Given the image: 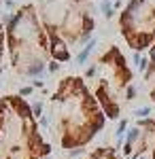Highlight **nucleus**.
Returning <instances> with one entry per match:
<instances>
[{
  "mask_svg": "<svg viewBox=\"0 0 155 159\" xmlns=\"http://www.w3.org/2000/svg\"><path fill=\"white\" fill-rule=\"evenodd\" d=\"M153 159H155V148H153Z\"/></svg>",
  "mask_w": 155,
  "mask_h": 159,
  "instance_id": "nucleus-8",
  "label": "nucleus"
},
{
  "mask_svg": "<svg viewBox=\"0 0 155 159\" xmlns=\"http://www.w3.org/2000/svg\"><path fill=\"white\" fill-rule=\"evenodd\" d=\"M132 147H134V144H128V142H125V148H123V153H125V155H130V153H132Z\"/></svg>",
  "mask_w": 155,
  "mask_h": 159,
  "instance_id": "nucleus-7",
  "label": "nucleus"
},
{
  "mask_svg": "<svg viewBox=\"0 0 155 159\" xmlns=\"http://www.w3.org/2000/svg\"><path fill=\"white\" fill-rule=\"evenodd\" d=\"M125 127H128V121L123 119V121L119 123V127H117V140H119V138H123V132H125Z\"/></svg>",
  "mask_w": 155,
  "mask_h": 159,
  "instance_id": "nucleus-3",
  "label": "nucleus"
},
{
  "mask_svg": "<svg viewBox=\"0 0 155 159\" xmlns=\"http://www.w3.org/2000/svg\"><path fill=\"white\" fill-rule=\"evenodd\" d=\"M149 115V108H140V110H136V117H140V119H144Z\"/></svg>",
  "mask_w": 155,
  "mask_h": 159,
  "instance_id": "nucleus-4",
  "label": "nucleus"
},
{
  "mask_svg": "<svg viewBox=\"0 0 155 159\" xmlns=\"http://www.w3.org/2000/svg\"><path fill=\"white\" fill-rule=\"evenodd\" d=\"M138 138H140V127H132L130 134H128V138H125V142H128V144H134Z\"/></svg>",
  "mask_w": 155,
  "mask_h": 159,
  "instance_id": "nucleus-2",
  "label": "nucleus"
},
{
  "mask_svg": "<svg viewBox=\"0 0 155 159\" xmlns=\"http://www.w3.org/2000/svg\"><path fill=\"white\" fill-rule=\"evenodd\" d=\"M134 96H136V89L134 87H128V100H132Z\"/></svg>",
  "mask_w": 155,
  "mask_h": 159,
  "instance_id": "nucleus-5",
  "label": "nucleus"
},
{
  "mask_svg": "<svg viewBox=\"0 0 155 159\" xmlns=\"http://www.w3.org/2000/svg\"><path fill=\"white\" fill-rule=\"evenodd\" d=\"M104 112H106L108 117L117 119V117H119V106H117V104H113V102H108L106 106H104Z\"/></svg>",
  "mask_w": 155,
  "mask_h": 159,
  "instance_id": "nucleus-1",
  "label": "nucleus"
},
{
  "mask_svg": "<svg viewBox=\"0 0 155 159\" xmlns=\"http://www.w3.org/2000/svg\"><path fill=\"white\" fill-rule=\"evenodd\" d=\"M138 159H147V157H138Z\"/></svg>",
  "mask_w": 155,
  "mask_h": 159,
  "instance_id": "nucleus-9",
  "label": "nucleus"
},
{
  "mask_svg": "<svg viewBox=\"0 0 155 159\" xmlns=\"http://www.w3.org/2000/svg\"><path fill=\"white\" fill-rule=\"evenodd\" d=\"M32 110H34V117H38V115H40V104L36 102V104H34V108H32Z\"/></svg>",
  "mask_w": 155,
  "mask_h": 159,
  "instance_id": "nucleus-6",
  "label": "nucleus"
},
{
  "mask_svg": "<svg viewBox=\"0 0 155 159\" xmlns=\"http://www.w3.org/2000/svg\"><path fill=\"white\" fill-rule=\"evenodd\" d=\"M43 159H49V157H43Z\"/></svg>",
  "mask_w": 155,
  "mask_h": 159,
  "instance_id": "nucleus-10",
  "label": "nucleus"
}]
</instances>
